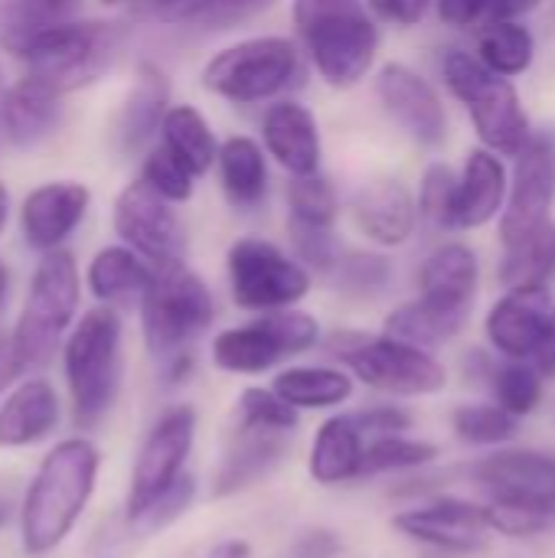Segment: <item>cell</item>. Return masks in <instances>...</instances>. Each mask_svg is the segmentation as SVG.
I'll return each instance as SVG.
<instances>
[{
  "label": "cell",
  "mask_w": 555,
  "mask_h": 558,
  "mask_svg": "<svg viewBox=\"0 0 555 558\" xmlns=\"http://www.w3.org/2000/svg\"><path fill=\"white\" fill-rule=\"evenodd\" d=\"M101 451L88 438H65L39 461L20 504V549L29 558L56 553L92 504Z\"/></svg>",
  "instance_id": "1"
},
{
  "label": "cell",
  "mask_w": 555,
  "mask_h": 558,
  "mask_svg": "<svg viewBox=\"0 0 555 558\" xmlns=\"http://www.w3.org/2000/svg\"><path fill=\"white\" fill-rule=\"evenodd\" d=\"M291 16L327 85L353 88L370 72L379 29L360 0H294Z\"/></svg>",
  "instance_id": "2"
},
{
  "label": "cell",
  "mask_w": 555,
  "mask_h": 558,
  "mask_svg": "<svg viewBox=\"0 0 555 558\" xmlns=\"http://www.w3.org/2000/svg\"><path fill=\"white\" fill-rule=\"evenodd\" d=\"M121 317L114 307H95L62 340V369L79 428H95L121 392Z\"/></svg>",
  "instance_id": "3"
},
{
  "label": "cell",
  "mask_w": 555,
  "mask_h": 558,
  "mask_svg": "<svg viewBox=\"0 0 555 558\" xmlns=\"http://www.w3.org/2000/svg\"><path fill=\"white\" fill-rule=\"evenodd\" d=\"M75 311H79L75 258L65 248L43 252V258L33 271V281H29L26 304L10 333V347H13L20 376L29 369H43L56 356L59 343L65 340L69 327L75 320Z\"/></svg>",
  "instance_id": "4"
},
{
  "label": "cell",
  "mask_w": 555,
  "mask_h": 558,
  "mask_svg": "<svg viewBox=\"0 0 555 558\" xmlns=\"http://www.w3.org/2000/svg\"><path fill=\"white\" fill-rule=\"evenodd\" d=\"M216 304L196 271L180 265L154 268L147 291L141 294V327L147 350L170 363L186 356L190 347L213 327Z\"/></svg>",
  "instance_id": "5"
},
{
  "label": "cell",
  "mask_w": 555,
  "mask_h": 558,
  "mask_svg": "<svg viewBox=\"0 0 555 558\" xmlns=\"http://www.w3.org/2000/svg\"><path fill=\"white\" fill-rule=\"evenodd\" d=\"M330 356H337L360 383L389 396H435L445 389V366L422 347L396 340L389 333L370 337L357 330H337L327 340Z\"/></svg>",
  "instance_id": "6"
},
{
  "label": "cell",
  "mask_w": 555,
  "mask_h": 558,
  "mask_svg": "<svg viewBox=\"0 0 555 558\" xmlns=\"http://www.w3.org/2000/svg\"><path fill=\"white\" fill-rule=\"evenodd\" d=\"M121 46V29L118 23H59L36 36L20 62L26 65V75L39 78L59 95H69L75 88H85L98 82Z\"/></svg>",
  "instance_id": "7"
},
{
  "label": "cell",
  "mask_w": 555,
  "mask_h": 558,
  "mask_svg": "<svg viewBox=\"0 0 555 558\" xmlns=\"http://www.w3.org/2000/svg\"><path fill=\"white\" fill-rule=\"evenodd\" d=\"M442 75L455 98L468 105L474 131L487 150L514 157L530 141V118L510 78L494 75L481 59L468 52H448L442 62Z\"/></svg>",
  "instance_id": "8"
},
{
  "label": "cell",
  "mask_w": 555,
  "mask_h": 558,
  "mask_svg": "<svg viewBox=\"0 0 555 558\" xmlns=\"http://www.w3.org/2000/svg\"><path fill=\"white\" fill-rule=\"evenodd\" d=\"M298 69L301 56L288 36H252L219 49L203 65L200 78L206 92L236 105H252L285 92Z\"/></svg>",
  "instance_id": "9"
},
{
  "label": "cell",
  "mask_w": 555,
  "mask_h": 558,
  "mask_svg": "<svg viewBox=\"0 0 555 558\" xmlns=\"http://www.w3.org/2000/svg\"><path fill=\"white\" fill-rule=\"evenodd\" d=\"M317 343H321L317 317L298 307H281V311L262 314L252 324L216 333L213 363L216 369L232 373V376H262L275 369L281 360L307 353Z\"/></svg>",
  "instance_id": "10"
},
{
  "label": "cell",
  "mask_w": 555,
  "mask_h": 558,
  "mask_svg": "<svg viewBox=\"0 0 555 558\" xmlns=\"http://www.w3.org/2000/svg\"><path fill=\"white\" fill-rule=\"evenodd\" d=\"M226 271L232 301L255 314L294 307L311 291V271L298 258L285 255L275 242L252 235L229 245Z\"/></svg>",
  "instance_id": "11"
},
{
  "label": "cell",
  "mask_w": 555,
  "mask_h": 558,
  "mask_svg": "<svg viewBox=\"0 0 555 558\" xmlns=\"http://www.w3.org/2000/svg\"><path fill=\"white\" fill-rule=\"evenodd\" d=\"M193 441H196L193 405H173L154 422L131 468V484L124 500L128 523H134L160 494H167L186 474V458L193 454Z\"/></svg>",
  "instance_id": "12"
},
{
  "label": "cell",
  "mask_w": 555,
  "mask_h": 558,
  "mask_svg": "<svg viewBox=\"0 0 555 558\" xmlns=\"http://www.w3.org/2000/svg\"><path fill=\"white\" fill-rule=\"evenodd\" d=\"M514 190L500 209V242L504 248L527 242L550 226L555 199V137L550 131L530 134V141L514 154Z\"/></svg>",
  "instance_id": "13"
},
{
  "label": "cell",
  "mask_w": 555,
  "mask_h": 558,
  "mask_svg": "<svg viewBox=\"0 0 555 558\" xmlns=\"http://www.w3.org/2000/svg\"><path fill=\"white\" fill-rule=\"evenodd\" d=\"M111 222L118 239L154 268L180 265L186 258V229L180 216L144 180H134L118 193Z\"/></svg>",
  "instance_id": "14"
},
{
  "label": "cell",
  "mask_w": 555,
  "mask_h": 558,
  "mask_svg": "<svg viewBox=\"0 0 555 558\" xmlns=\"http://www.w3.org/2000/svg\"><path fill=\"white\" fill-rule=\"evenodd\" d=\"M393 530H399L406 539H415V543L442 549V553H474L487 543L491 523H487L484 504L438 497L425 507L396 513Z\"/></svg>",
  "instance_id": "15"
},
{
  "label": "cell",
  "mask_w": 555,
  "mask_h": 558,
  "mask_svg": "<svg viewBox=\"0 0 555 558\" xmlns=\"http://www.w3.org/2000/svg\"><path fill=\"white\" fill-rule=\"evenodd\" d=\"M376 95L386 114L422 147H438L448 137V114L438 92L409 65L389 62L376 75Z\"/></svg>",
  "instance_id": "16"
},
{
  "label": "cell",
  "mask_w": 555,
  "mask_h": 558,
  "mask_svg": "<svg viewBox=\"0 0 555 558\" xmlns=\"http://www.w3.org/2000/svg\"><path fill=\"white\" fill-rule=\"evenodd\" d=\"M92 203V193L85 183L75 180H52L36 186L23 206H20V229L23 242L33 252H52L62 248V242L79 229Z\"/></svg>",
  "instance_id": "17"
},
{
  "label": "cell",
  "mask_w": 555,
  "mask_h": 558,
  "mask_svg": "<svg viewBox=\"0 0 555 558\" xmlns=\"http://www.w3.org/2000/svg\"><path fill=\"white\" fill-rule=\"evenodd\" d=\"M546 291H510L487 314V340L497 353L510 360H533L546 350L550 340Z\"/></svg>",
  "instance_id": "18"
},
{
  "label": "cell",
  "mask_w": 555,
  "mask_h": 558,
  "mask_svg": "<svg viewBox=\"0 0 555 558\" xmlns=\"http://www.w3.org/2000/svg\"><path fill=\"white\" fill-rule=\"evenodd\" d=\"M62 114V95L33 75H23L0 98V134L20 150H33L59 131Z\"/></svg>",
  "instance_id": "19"
},
{
  "label": "cell",
  "mask_w": 555,
  "mask_h": 558,
  "mask_svg": "<svg viewBox=\"0 0 555 558\" xmlns=\"http://www.w3.org/2000/svg\"><path fill=\"white\" fill-rule=\"evenodd\" d=\"M478 487L487 490V500H543L555 497V458L540 451H497L481 458L464 471Z\"/></svg>",
  "instance_id": "20"
},
{
  "label": "cell",
  "mask_w": 555,
  "mask_h": 558,
  "mask_svg": "<svg viewBox=\"0 0 555 558\" xmlns=\"http://www.w3.org/2000/svg\"><path fill=\"white\" fill-rule=\"evenodd\" d=\"M288 432H268V428H249L236 422L232 441L222 454V464L213 477L216 497L242 494L255 484H262L285 458L288 451Z\"/></svg>",
  "instance_id": "21"
},
{
  "label": "cell",
  "mask_w": 555,
  "mask_h": 558,
  "mask_svg": "<svg viewBox=\"0 0 555 558\" xmlns=\"http://www.w3.org/2000/svg\"><path fill=\"white\" fill-rule=\"evenodd\" d=\"M170 108V78L160 65L141 62L134 72V82L121 101V111L114 118V147L121 154L141 150L157 131Z\"/></svg>",
  "instance_id": "22"
},
{
  "label": "cell",
  "mask_w": 555,
  "mask_h": 558,
  "mask_svg": "<svg viewBox=\"0 0 555 558\" xmlns=\"http://www.w3.org/2000/svg\"><path fill=\"white\" fill-rule=\"evenodd\" d=\"M59 425V396L49 379L33 376L7 392L0 402V448H33Z\"/></svg>",
  "instance_id": "23"
},
{
  "label": "cell",
  "mask_w": 555,
  "mask_h": 558,
  "mask_svg": "<svg viewBox=\"0 0 555 558\" xmlns=\"http://www.w3.org/2000/svg\"><path fill=\"white\" fill-rule=\"evenodd\" d=\"M415 199L402 180H376L366 183L353 199V219L360 232L386 248L406 245L415 232Z\"/></svg>",
  "instance_id": "24"
},
{
  "label": "cell",
  "mask_w": 555,
  "mask_h": 558,
  "mask_svg": "<svg viewBox=\"0 0 555 558\" xmlns=\"http://www.w3.org/2000/svg\"><path fill=\"white\" fill-rule=\"evenodd\" d=\"M265 150L291 173L307 177L321 167V131L317 118L301 101H278L268 108L265 124Z\"/></svg>",
  "instance_id": "25"
},
{
  "label": "cell",
  "mask_w": 555,
  "mask_h": 558,
  "mask_svg": "<svg viewBox=\"0 0 555 558\" xmlns=\"http://www.w3.org/2000/svg\"><path fill=\"white\" fill-rule=\"evenodd\" d=\"M507 199V170L500 157L487 147L471 150L464 173L455 186L451 203V229H481L487 226Z\"/></svg>",
  "instance_id": "26"
},
{
  "label": "cell",
  "mask_w": 555,
  "mask_h": 558,
  "mask_svg": "<svg viewBox=\"0 0 555 558\" xmlns=\"http://www.w3.org/2000/svg\"><path fill=\"white\" fill-rule=\"evenodd\" d=\"M419 288H422V294H419L422 301H429L435 307L471 314V304L478 294V255L461 242L442 245L422 265Z\"/></svg>",
  "instance_id": "27"
},
{
  "label": "cell",
  "mask_w": 555,
  "mask_h": 558,
  "mask_svg": "<svg viewBox=\"0 0 555 558\" xmlns=\"http://www.w3.org/2000/svg\"><path fill=\"white\" fill-rule=\"evenodd\" d=\"M363 448H366V438L357 428V422L350 418V412L334 415L314 435L311 458H307V474L321 487H337V484L360 481Z\"/></svg>",
  "instance_id": "28"
},
{
  "label": "cell",
  "mask_w": 555,
  "mask_h": 558,
  "mask_svg": "<svg viewBox=\"0 0 555 558\" xmlns=\"http://www.w3.org/2000/svg\"><path fill=\"white\" fill-rule=\"evenodd\" d=\"M150 278H154V265H147L128 245H108V248H101L88 262V275H85L88 291L105 307L141 301V294L147 291Z\"/></svg>",
  "instance_id": "29"
},
{
  "label": "cell",
  "mask_w": 555,
  "mask_h": 558,
  "mask_svg": "<svg viewBox=\"0 0 555 558\" xmlns=\"http://www.w3.org/2000/svg\"><path fill=\"white\" fill-rule=\"evenodd\" d=\"M216 163H219L222 190H226L232 206L252 209V206H258L265 199V193H268L265 150L252 137L236 134V137L222 141V147L216 154Z\"/></svg>",
  "instance_id": "30"
},
{
  "label": "cell",
  "mask_w": 555,
  "mask_h": 558,
  "mask_svg": "<svg viewBox=\"0 0 555 558\" xmlns=\"http://www.w3.org/2000/svg\"><path fill=\"white\" fill-rule=\"evenodd\" d=\"M272 392L285 399L294 412L334 409L353 396V379L350 373L330 366H291L275 376Z\"/></svg>",
  "instance_id": "31"
},
{
  "label": "cell",
  "mask_w": 555,
  "mask_h": 558,
  "mask_svg": "<svg viewBox=\"0 0 555 558\" xmlns=\"http://www.w3.org/2000/svg\"><path fill=\"white\" fill-rule=\"evenodd\" d=\"M82 0H0V49L20 59L46 29L75 20Z\"/></svg>",
  "instance_id": "32"
},
{
  "label": "cell",
  "mask_w": 555,
  "mask_h": 558,
  "mask_svg": "<svg viewBox=\"0 0 555 558\" xmlns=\"http://www.w3.org/2000/svg\"><path fill=\"white\" fill-rule=\"evenodd\" d=\"M160 144L193 173L203 177L213 170L219 144L206 124V118L193 108V105H173L167 108L164 121H160Z\"/></svg>",
  "instance_id": "33"
},
{
  "label": "cell",
  "mask_w": 555,
  "mask_h": 558,
  "mask_svg": "<svg viewBox=\"0 0 555 558\" xmlns=\"http://www.w3.org/2000/svg\"><path fill=\"white\" fill-rule=\"evenodd\" d=\"M464 324H468V311H448V307H435V304L415 298L386 317V333L429 350V347H438V343H448L451 337H458Z\"/></svg>",
  "instance_id": "34"
},
{
  "label": "cell",
  "mask_w": 555,
  "mask_h": 558,
  "mask_svg": "<svg viewBox=\"0 0 555 558\" xmlns=\"http://www.w3.org/2000/svg\"><path fill=\"white\" fill-rule=\"evenodd\" d=\"M555 268V229L553 222L507 248L500 265V281L507 291H543Z\"/></svg>",
  "instance_id": "35"
},
{
  "label": "cell",
  "mask_w": 555,
  "mask_h": 558,
  "mask_svg": "<svg viewBox=\"0 0 555 558\" xmlns=\"http://www.w3.org/2000/svg\"><path fill=\"white\" fill-rule=\"evenodd\" d=\"M478 59L494 75L514 78V75L527 72L533 62V33L527 26H520L517 20L491 23V26H484L481 39H478Z\"/></svg>",
  "instance_id": "36"
},
{
  "label": "cell",
  "mask_w": 555,
  "mask_h": 558,
  "mask_svg": "<svg viewBox=\"0 0 555 558\" xmlns=\"http://www.w3.org/2000/svg\"><path fill=\"white\" fill-rule=\"evenodd\" d=\"M438 458V448L429 441H415L406 435H379L366 438L363 461H360V481L376 477V474H393V471H415L425 468Z\"/></svg>",
  "instance_id": "37"
},
{
  "label": "cell",
  "mask_w": 555,
  "mask_h": 558,
  "mask_svg": "<svg viewBox=\"0 0 555 558\" xmlns=\"http://www.w3.org/2000/svg\"><path fill=\"white\" fill-rule=\"evenodd\" d=\"M288 226H301V229H334L337 219V193L330 186V180L307 173V177H294L288 183Z\"/></svg>",
  "instance_id": "38"
},
{
  "label": "cell",
  "mask_w": 555,
  "mask_h": 558,
  "mask_svg": "<svg viewBox=\"0 0 555 558\" xmlns=\"http://www.w3.org/2000/svg\"><path fill=\"white\" fill-rule=\"evenodd\" d=\"M494 396H497V405L504 412H510L514 418L530 415L540 405V399H543L540 369L527 366L523 360H514V363L500 366L494 373Z\"/></svg>",
  "instance_id": "39"
},
{
  "label": "cell",
  "mask_w": 555,
  "mask_h": 558,
  "mask_svg": "<svg viewBox=\"0 0 555 558\" xmlns=\"http://www.w3.org/2000/svg\"><path fill=\"white\" fill-rule=\"evenodd\" d=\"M451 428L468 445H504L517 435V418L494 405H461L451 415Z\"/></svg>",
  "instance_id": "40"
},
{
  "label": "cell",
  "mask_w": 555,
  "mask_h": 558,
  "mask_svg": "<svg viewBox=\"0 0 555 558\" xmlns=\"http://www.w3.org/2000/svg\"><path fill=\"white\" fill-rule=\"evenodd\" d=\"M435 3H438V16L458 29L517 20L540 7V0H435Z\"/></svg>",
  "instance_id": "41"
},
{
  "label": "cell",
  "mask_w": 555,
  "mask_h": 558,
  "mask_svg": "<svg viewBox=\"0 0 555 558\" xmlns=\"http://www.w3.org/2000/svg\"><path fill=\"white\" fill-rule=\"evenodd\" d=\"M236 422L239 425H249V428H268V432H288V435H294L298 412L285 399H278L272 389L249 386V389H242V396L236 402Z\"/></svg>",
  "instance_id": "42"
},
{
  "label": "cell",
  "mask_w": 555,
  "mask_h": 558,
  "mask_svg": "<svg viewBox=\"0 0 555 558\" xmlns=\"http://www.w3.org/2000/svg\"><path fill=\"white\" fill-rule=\"evenodd\" d=\"M330 275H337L340 291L376 294V291L386 288V281L393 275V265L383 255H373V252H343V255H337V265L330 268Z\"/></svg>",
  "instance_id": "43"
},
{
  "label": "cell",
  "mask_w": 555,
  "mask_h": 558,
  "mask_svg": "<svg viewBox=\"0 0 555 558\" xmlns=\"http://www.w3.org/2000/svg\"><path fill=\"white\" fill-rule=\"evenodd\" d=\"M141 180L154 190V193H160L167 203H186L190 196H193V173L164 147V144H157L150 154H147V160H144V170H141Z\"/></svg>",
  "instance_id": "44"
},
{
  "label": "cell",
  "mask_w": 555,
  "mask_h": 558,
  "mask_svg": "<svg viewBox=\"0 0 555 558\" xmlns=\"http://www.w3.org/2000/svg\"><path fill=\"white\" fill-rule=\"evenodd\" d=\"M455 186L458 177L448 163H432L422 177V193H419V209L429 222L451 229V203H455Z\"/></svg>",
  "instance_id": "45"
},
{
  "label": "cell",
  "mask_w": 555,
  "mask_h": 558,
  "mask_svg": "<svg viewBox=\"0 0 555 558\" xmlns=\"http://www.w3.org/2000/svg\"><path fill=\"white\" fill-rule=\"evenodd\" d=\"M193 497H196V481L190 477V474H183L167 494H160L131 526H137V530H147V533H154V530H164V526H170L173 520H180L186 510H190V504H193Z\"/></svg>",
  "instance_id": "46"
},
{
  "label": "cell",
  "mask_w": 555,
  "mask_h": 558,
  "mask_svg": "<svg viewBox=\"0 0 555 558\" xmlns=\"http://www.w3.org/2000/svg\"><path fill=\"white\" fill-rule=\"evenodd\" d=\"M350 418L357 422V428L363 432V438H379V435H402L412 428V415L399 405H373V409H360L350 412Z\"/></svg>",
  "instance_id": "47"
},
{
  "label": "cell",
  "mask_w": 555,
  "mask_h": 558,
  "mask_svg": "<svg viewBox=\"0 0 555 558\" xmlns=\"http://www.w3.org/2000/svg\"><path fill=\"white\" fill-rule=\"evenodd\" d=\"M275 0H216L213 7H206L196 23L209 26V29H232L239 23H249L255 20L262 10H268Z\"/></svg>",
  "instance_id": "48"
},
{
  "label": "cell",
  "mask_w": 555,
  "mask_h": 558,
  "mask_svg": "<svg viewBox=\"0 0 555 558\" xmlns=\"http://www.w3.org/2000/svg\"><path fill=\"white\" fill-rule=\"evenodd\" d=\"M370 10L393 26H419L432 7V0H366Z\"/></svg>",
  "instance_id": "49"
},
{
  "label": "cell",
  "mask_w": 555,
  "mask_h": 558,
  "mask_svg": "<svg viewBox=\"0 0 555 558\" xmlns=\"http://www.w3.org/2000/svg\"><path fill=\"white\" fill-rule=\"evenodd\" d=\"M147 10H154L160 20H196L206 7H213L216 0H141Z\"/></svg>",
  "instance_id": "50"
},
{
  "label": "cell",
  "mask_w": 555,
  "mask_h": 558,
  "mask_svg": "<svg viewBox=\"0 0 555 558\" xmlns=\"http://www.w3.org/2000/svg\"><path fill=\"white\" fill-rule=\"evenodd\" d=\"M20 376V369H16V360H13V347H10V337L7 333H0V396L10 389V383Z\"/></svg>",
  "instance_id": "51"
},
{
  "label": "cell",
  "mask_w": 555,
  "mask_h": 558,
  "mask_svg": "<svg viewBox=\"0 0 555 558\" xmlns=\"http://www.w3.org/2000/svg\"><path fill=\"white\" fill-rule=\"evenodd\" d=\"M209 558H252V546H249L245 539H232V543L216 546Z\"/></svg>",
  "instance_id": "52"
},
{
  "label": "cell",
  "mask_w": 555,
  "mask_h": 558,
  "mask_svg": "<svg viewBox=\"0 0 555 558\" xmlns=\"http://www.w3.org/2000/svg\"><path fill=\"white\" fill-rule=\"evenodd\" d=\"M546 369H555V311L553 317H550V340H546V350L536 356Z\"/></svg>",
  "instance_id": "53"
},
{
  "label": "cell",
  "mask_w": 555,
  "mask_h": 558,
  "mask_svg": "<svg viewBox=\"0 0 555 558\" xmlns=\"http://www.w3.org/2000/svg\"><path fill=\"white\" fill-rule=\"evenodd\" d=\"M7 291H10V275H7V265L0 262V314L7 307Z\"/></svg>",
  "instance_id": "54"
},
{
  "label": "cell",
  "mask_w": 555,
  "mask_h": 558,
  "mask_svg": "<svg viewBox=\"0 0 555 558\" xmlns=\"http://www.w3.org/2000/svg\"><path fill=\"white\" fill-rule=\"evenodd\" d=\"M7 213H10V196H7V186L0 183V232L7 226Z\"/></svg>",
  "instance_id": "55"
},
{
  "label": "cell",
  "mask_w": 555,
  "mask_h": 558,
  "mask_svg": "<svg viewBox=\"0 0 555 558\" xmlns=\"http://www.w3.org/2000/svg\"><path fill=\"white\" fill-rule=\"evenodd\" d=\"M101 3H121V0H101Z\"/></svg>",
  "instance_id": "56"
}]
</instances>
